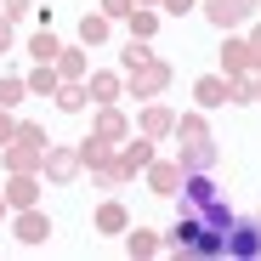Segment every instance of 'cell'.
Instances as JSON below:
<instances>
[{
	"instance_id": "6da1fadb",
	"label": "cell",
	"mask_w": 261,
	"mask_h": 261,
	"mask_svg": "<svg viewBox=\"0 0 261 261\" xmlns=\"http://www.w3.org/2000/svg\"><path fill=\"white\" fill-rule=\"evenodd\" d=\"M222 227H210V222H182L176 227V244L182 250H193V255H222Z\"/></svg>"
},
{
	"instance_id": "3957f363",
	"label": "cell",
	"mask_w": 261,
	"mask_h": 261,
	"mask_svg": "<svg viewBox=\"0 0 261 261\" xmlns=\"http://www.w3.org/2000/svg\"><path fill=\"white\" fill-rule=\"evenodd\" d=\"M182 199H188L193 210H210V204H216V182H210V176H188V188H182Z\"/></svg>"
},
{
	"instance_id": "7a4b0ae2",
	"label": "cell",
	"mask_w": 261,
	"mask_h": 261,
	"mask_svg": "<svg viewBox=\"0 0 261 261\" xmlns=\"http://www.w3.org/2000/svg\"><path fill=\"white\" fill-rule=\"evenodd\" d=\"M222 255H239V261L261 255V227H255V222H227V239H222Z\"/></svg>"
}]
</instances>
